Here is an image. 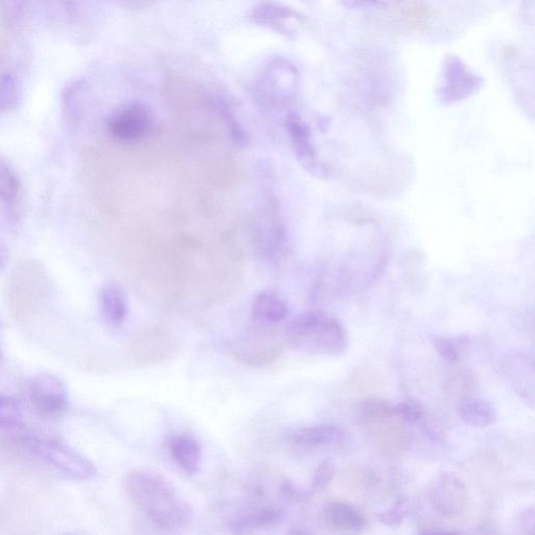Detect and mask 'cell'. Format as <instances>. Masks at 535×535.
Segmentation results:
<instances>
[{"instance_id": "1", "label": "cell", "mask_w": 535, "mask_h": 535, "mask_svg": "<svg viewBox=\"0 0 535 535\" xmlns=\"http://www.w3.org/2000/svg\"><path fill=\"white\" fill-rule=\"evenodd\" d=\"M125 490L134 506L158 529L174 532L189 527L194 519L191 505L164 476L134 470L125 478Z\"/></svg>"}, {"instance_id": "2", "label": "cell", "mask_w": 535, "mask_h": 535, "mask_svg": "<svg viewBox=\"0 0 535 535\" xmlns=\"http://www.w3.org/2000/svg\"><path fill=\"white\" fill-rule=\"evenodd\" d=\"M285 339L293 350L312 355L337 356L348 346L343 324L322 311H308L296 316L287 324Z\"/></svg>"}, {"instance_id": "3", "label": "cell", "mask_w": 535, "mask_h": 535, "mask_svg": "<svg viewBox=\"0 0 535 535\" xmlns=\"http://www.w3.org/2000/svg\"><path fill=\"white\" fill-rule=\"evenodd\" d=\"M23 444L56 470L77 480H89L98 473L97 467L75 449L58 441L39 437H25Z\"/></svg>"}, {"instance_id": "4", "label": "cell", "mask_w": 535, "mask_h": 535, "mask_svg": "<svg viewBox=\"0 0 535 535\" xmlns=\"http://www.w3.org/2000/svg\"><path fill=\"white\" fill-rule=\"evenodd\" d=\"M483 84V78L475 74L461 58L449 55L441 68L437 96L441 104H457L476 95Z\"/></svg>"}, {"instance_id": "5", "label": "cell", "mask_w": 535, "mask_h": 535, "mask_svg": "<svg viewBox=\"0 0 535 535\" xmlns=\"http://www.w3.org/2000/svg\"><path fill=\"white\" fill-rule=\"evenodd\" d=\"M286 339L281 334L260 329L239 339L232 346V355L243 365L266 367L274 364L284 354Z\"/></svg>"}, {"instance_id": "6", "label": "cell", "mask_w": 535, "mask_h": 535, "mask_svg": "<svg viewBox=\"0 0 535 535\" xmlns=\"http://www.w3.org/2000/svg\"><path fill=\"white\" fill-rule=\"evenodd\" d=\"M179 347V340L171 333L152 329L137 335L131 341L128 353L137 364L155 366L173 360Z\"/></svg>"}, {"instance_id": "7", "label": "cell", "mask_w": 535, "mask_h": 535, "mask_svg": "<svg viewBox=\"0 0 535 535\" xmlns=\"http://www.w3.org/2000/svg\"><path fill=\"white\" fill-rule=\"evenodd\" d=\"M151 124L149 109L144 104L133 102L116 109L111 114L107 130L115 142L134 144L146 136Z\"/></svg>"}, {"instance_id": "8", "label": "cell", "mask_w": 535, "mask_h": 535, "mask_svg": "<svg viewBox=\"0 0 535 535\" xmlns=\"http://www.w3.org/2000/svg\"><path fill=\"white\" fill-rule=\"evenodd\" d=\"M468 498L467 486L453 473L438 476L430 491L432 507L447 518L461 516L468 506Z\"/></svg>"}, {"instance_id": "9", "label": "cell", "mask_w": 535, "mask_h": 535, "mask_svg": "<svg viewBox=\"0 0 535 535\" xmlns=\"http://www.w3.org/2000/svg\"><path fill=\"white\" fill-rule=\"evenodd\" d=\"M285 127L300 165L319 178L327 177V169L319 159L310 126L295 112L286 116Z\"/></svg>"}, {"instance_id": "10", "label": "cell", "mask_w": 535, "mask_h": 535, "mask_svg": "<svg viewBox=\"0 0 535 535\" xmlns=\"http://www.w3.org/2000/svg\"><path fill=\"white\" fill-rule=\"evenodd\" d=\"M31 402L44 417L57 418L68 410V393L65 384L51 375L39 376L31 384Z\"/></svg>"}, {"instance_id": "11", "label": "cell", "mask_w": 535, "mask_h": 535, "mask_svg": "<svg viewBox=\"0 0 535 535\" xmlns=\"http://www.w3.org/2000/svg\"><path fill=\"white\" fill-rule=\"evenodd\" d=\"M348 434L340 427L319 425L296 431L291 444L304 451L338 450L347 443Z\"/></svg>"}, {"instance_id": "12", "label": "cell", "mask_w": 535, "mask_h": 535, "mask_svg": "<svg viewBox=\"0 0 535 535\" xmlns=\"http://www.w3.org/2000/svg\"><path fill=\"white\" fill-rule=\"evenodd\" d=\"M251 19L263 27H267L275 32L291 35L292 30L289 26L290 21L299 23L305 22L306 18L296 10L267 0L257 7L251 13Z\"/></svg>"}, {"instance_id": "13", "label": "cell", "mask_w": 535, "mask_h": 535, "mask_svg": "<svg viewBox=\"0 0 535 535\" xmlns=\"http://www.w3.org/2000/svg\"><path fill=\"white\" fill-rule=\"evenodd\" d=\"M285 518L283 508L267 504L247 508L229 523V528L238 533L252 532L281 524Z\"/></svg>"}, {"instance_id": "14", "label": "cell", "mask_w": 535, "mask_h": 535, "mask_svg": "<svg viewBox=\"0 0 535 535\" xmlns=\"http://www.w3.org/2000/svg\"><path fill=\"white\" fill-rule=\"evenodd\" d=\"M98 302L100 313L109 327H122L128 314L124 290L114 283H106L99 290Z\"/></svg>"}, {"instance_id": "15", "label": "cell", "mask_w": 535, "mask_h": 535, "mask_svg": "<svg viewBox=\"0 0 535 535\" xmlns=\"http://www.w3.org/2000/svg\"><path fill=\"white\" fill-rule=\"evenodd\" d=\"M170 453L178 467L188 475H196L202 464V447L196 437L190 434L174 436L169 444Z\"/></svg>"}, {"instance_id": "16", "label": "cell", "mask_w": 535, "mask_h": 535, "mask_svg": "<svg viewBox=\"0 0 535 535\" xmlns=\"http://www.w3.org/2000/svg\"><path fill=\"white\" fill-rule=\"evenodd\" d=\"M324 520L330 527L340 531L361 532L368 527L362 511L342 501H333L325 506Z\"/></svg>"}, {"instance_id": "17", "label": "cell", "mask_w": 535, "mask_h": 535, "mask_svg": "<svg viewBox=\"0 0 535 535\" xmlns=\"http://www.w3.org/2000/svg\"><path fill=\"white\" fill-rule=\"evenodd\" d=\"M289 313L286 302L271 292H262L255 296L252 314L255 319L265 325L277 324L284 321Z\"/></svg>"}, {"instance_id": "18", "label": "cell", "mask_w": 535, "mask_h": 535, "mask_svg": "<svg viewBox=\"0 0 535 535\" xmlns=\"http://www.w3.org/2000/svg\"><path fill=\"white\" fill-rule=\"evenodd\" d=\"M457 413L464 424L475 428L490 427L497 420L495 407L479 399L463 400L457 406Z\"/></svg>"}, {"instance_id": "19", "label": "cell", "mask_w": 535, "mask_h": 535, "mask_svg": "<svg viewBox=\"0 0 535 535\" xmlns=\"http://www.w3.org/2000/svg\"><path fill=\"white\" fill-rule=\"evenodd\" d=\"M389 420L390 418H387V420L371 421L370 423H374L381 427L376 433V438L384 453H401L406 450L409 445L407 434L401 426L387 425Z\"/></svg>"}, {"instance_id": "20", "label": "cell", "mask_w": 535, "mask_h": 535, "mask_svg": "<svg viewBox=\"0 0 535 535\" xmlns=\"http://www.w3.org/2000/svg\"><path fill=\"white\" fill-rule=\"evenodd\" d=\"M21 182L9 162L0 157V201L13 205L20 196Z\"/></svg>"}, {"instance_id": "21", "label": "cell", "mask_w": 535, "mask_h": 535, "mask_svg": "<svg viewBox=\"0 0 535 535\" xmlns=\"http://www.w3.org/2000/svg\"><path fill=\"white\" fill-rule=\"evenodd\" d=\"M467 337L446 338L440 336L431 337V344L437 354L448 363L454 364L459 361L462 350L468 344Z\"/></svg>"}, {"instance_id": "22", "label": "cell", "mask_w": 535, "mask_h": 535, "mask_svg": "<svg viewBox=\"0 0 535 535\" xmlns=\"http://www.w3.org/2000/svg\"><path fill=\"white\" fill-rule=\"evenodd\" d=\"M361 410L368 422L397 417L395 405L384 399H368L362 404Z\"/></svg>"}, {"instance_id": "23", "label": "cell", "mask_w": 535, "mask_h": 535, "mask_svg": "<svg viewBox=\"0 0 535 535\" xmlns=\"http://www.w3.org/2000/svg\"><path fill=\"white\" fill-rule=\"evenodd\" d=\"M18 99V84L14 75L0 72V113L12 108Z\"/></svg>"}, {"instance_id": "24", "label": "cell", "mask_w": 535, "mask_h": 535, "mask_svg": "<svg viewBox=\"0 0 535 535\" xmlns=\"http://www.w3.org/2000/svg\"><path fill=\"white\" fill-rule=\"evenodd\" d=\"M21 420L20 406L12 398L0 395V428H12Z\"/></svg>"}, {"instance_id": "25", "label": "cell", "mask_w": 535, "mask_h": 535, "mask_svg": "<svg viewBox=\"0 0 535 535\" xmlns=\"http://www.w3.org/2000/svg\"><path fill=\"white\" fill-rule=\"evenodd\" d=\"M336 473V467L332 460L322 461L313 476L312 490L315 493H320L327 488L333 481Z\"/></svg>"}, {"instance_id": "26", "label": "cell", "mask_w": 535, "mask_h": 535, "mask_svg": "<svg viewBox=\"0 0 535 535\" xmlns=\"http://www.w3.org/2000/svg\"><path fill=\"white\" fill-rule=\"evenodd\" d=\"M424 414L425 410L423 406L413 400H405L395 405V416L409 424H414L422 420Z\"/></svg>"}, {"instance_id": "27", "label": "cell", "mask_w": 535, "mask_h": 535, "mask_svg": "<svg viewBox=\"0 0 535 535\" xmlns=\"http://www.w3.org/2000/svg\"><path fill=\"white\" fill-rule=\"evenodd\" d=\"M406 516V501L404 498H400L394 506L387 510L383 511L377 515V518L380 523L389 527H398L402 525L404 518Z\"/></svg>"}, {"instance_id": "28", "label": "cell", "mask_w": 535, "mask_h": 535, "mask_svg": "<svg viewBox=\"0 0 535 535\" xmlns=\"http://www.w3.org/2000/svg\"><path fill=\"white\" fill-rule=\"evenodd\" d=\"M80 85L68 87L64 92V109L69 122H76L80 111Z\"/></svg>"}, {"instance_id": "29", "label": "cell", "mask_w": 535, "mask_h": 535, "mask_svg": "<svg viewBox=\"0 0 535 535\" xmlns=\"http://www.w3.org/2000/svg\"><path fill=\"white\" fill-rule=\"evenodd\" d=\"M341 4L350 9H359L367 6H388L399 0H340Z\"/></svg>"}, {"instance_id": "30", "label": "cell", "mask_w": 535, "mask_h": 535, "mask_svg": "<svg viewBox=\"0 0 535 535\" xmlns=\"http://www.w3.org/2000/svg\"><path fill=\"white\" fill-rule=\"evenodd\" d=\"M534 523L535 516L533 507L525 509L519 519L520 532L522 534L533 535Z\"/></svg>"}, {"instance_id": "31", "label": "cell", "mask_w": 535, "mask_h": 535, "mask_svg": "<svg viewBox=\"0 0 535 535\" xmlns=\"http://www.w3.org/2000/svg\"><path fill=\"white\" fill-rule=\"evenodd\" d=\"M7 260L8 252L2 245H0V269H2L6 265Z\"/></svg>"}, {"instance_id": "32", "label": "cell", "mask_w": 535, "mask_h": 535, "mask_svg": "<svg viewBox=\"0 0 535 535\" xmlns=\"http://www.w3.org/2000/svg\"><path fill=\"white\" fill-rule=\"evenodd\" d=\"M3 360V351H2V347H0V362H2Z\"/></svg>"}]
</instances>
